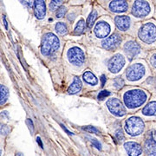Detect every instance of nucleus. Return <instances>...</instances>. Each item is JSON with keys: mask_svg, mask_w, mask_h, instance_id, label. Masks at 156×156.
Returning <instances> with one entry per match:
<instances>
[{"mask_svg": "<svg viewBox=\"0 0 156 156\" xmlns=\"http://www.w3.org/2000/svg\"><path fill=\"white\" fill-rule=\"evenodd\" d=\"M147 99V95L141 89H131L123 95L125 106L128 108H135L141 106Z\"/></svg>", "mask_w": 156, "mask_h": 156, "instance_id": "f257e3e1", "label": "nucleus"}, {"mask_svg": "<svg viewBox=\"0 0 156 156\" xmlns=\"http://www.w3.org/2000/svg\"><path fill=\"white\" fill-rule=\"evenodd\" d=\"M60 47L59 38L55 34L49 32L43 37L41 43V53L44 56H50L54 54Z\"/></svg>", "mask_w": 156, "mask_h": 156, "instance_id": "f03ea898", "label": "nucleus"}, {"mask_svg": "<svg viewBox=\"0 0 156 156\" xmlns=\"http://www.w3.org/2000/svg\"><path fill=\"white\" fill-rule=\"evenodd\" d=\"M139 38L145 44H150L156 41V25L153 23H146L139 30Z\"/></svg>", "mask_w": 156, "mask_h": 156, "instance_id": "7ed1b4c3", "label": "nucleus"}, {"mask_svg": "<svg viewBox=\"0 0 156 156\" xmlns=\"http://www.w3.org/2000/svg\"><path fill=\"white\" fill-rule=\"evenodd\" d=\"M125 130L131 136H137L144 130L143 121L137 116H131L125 122Z\"/></svg>", "mask_w": 156, "mask_h": 156, "instance_id": "20e7f679", "label": "nucleus"}, {"mask_svg": "<svg viewBox=\"0 0 156 156\" xmlns=\"http://www.w3.org/2000/svg\"><path fill=\"white\" fill-rule=\"evenodd\" d=\"M146 73L145 66L141 63H134L127 69L126 77L128 81L135 82L144 76Z\"/></svg>", "mask_w": 156, "mask_h": 156, "instance_id": "39448f33", "label": "nucleus"}, {"mask_svg": "<svg viewBox=\"0 0 156 156\" xmlns=\"http://www.w3.org/2000/svg\"><path fill=\"white\" fill-rule=\"evenodd\" d=\"M69 62L76 66H81L85 62V55L83 51L78 47H72L67 52Z\"/></svg>", "mask_w": 156, "mask_h": 156, "instance_id": "423d86ee", "label": "nucleus"}, {"mask_svg": "<svg viewBox=\"0 0 156 156\" xmlns=\"http://www.w3.org/2000/svg\"><path fill=\"white\" fill-rule=\"evenodd\" d=\"M150 11V5L147 1H135L132 6V14L136 17H147Z\"/></svg>", "mask_w": 156, "mask_h": 156, "instance_id": "0eeeda50", "label": "nucleus"}, {"mask_svg": "<svg viewBox=\"0 0 156 156\" xmlns=\"http://www.w3.org/2000/svg\"><path fill=\"white\" fill-rule=\"evenodd\" d=\"M107 107L108 110L111 112L114 115L118 117H122L126 115V109L123 106L122 101L117 98H112L107 101Z\"/></svg>", "mask_w": 156, "mask_h": 156, "instance_id": "6e6552de", "label": "nucleus"}, {"mask_svg": "<svg viewBox=\"0 0 156 156\" xmlns=\"http://www.w3.org/2000/svg\"><path fill=\"white\" fill-rule=\"evenodd\" d=\"M156 132L151 130L148 132L145 140L144 150L147 156H156Z\"/></svg>", "mask_w": 156, "mask_h": 156, "instance_id": "1a4fd4ad", "label": "nucleus"}, {"mask_svg": "<svg viewBox=\"0 0 156 156\" xmlns=\"http://www.w3.org/2000/svg\"><path fill=\"white\" fill-rule=\"evenodd\" d=\"M125 64V58L121 54H116L109 59L108 62V68L112 73H118Z\"/></svg>", "mask_w": 156, "mask_h": 156, "instance_id": "9d476101", "label": "nucleus"}, {"mask_svg": "<svg viewBox=\"0 0 156 156\" xmlns=\"http://www.w3.org/2000/svg\"><path fill=\"white\" fill-rule=\"evenodd\" d=\"M122 43V37L119 34L115 33L102 41V47L108 50H112L119 47Z\"/></svg>", "mask_w": 156, "mask_h": 156, "instance_id": "9b49d317", "label": "nucleus"}, {"mask_svg": "<svg viewBox=\"0 0 156 156\" xmlns=\"http://www.w3.org/2000/svg\"><path fill=\"white\" fill-rule=\"evenodd\" d=\"M124 51L128 55L129 59H132L133 57L139 55L140 52V47L136 42L128 41L124 44Z\"/></svg>", "mask_w": 156, "mask_h": 156, "instance_id": "f8f14e48", "label": "nucleus"}, {"mask_svg": "<svg viewBox=\"0 0 156 156\" xmlns=\"http://www.w3.org/2000/svg\"><path fill=\"white\" fill-rule=\"evenodd\" d=\"M94 31H95V36L97 37L103 38V37H108V35L110 32V26L108 23L101 21L95 24Z\"/></svg>", "mask_w": 156, "mask_h": 156, "instance_id": "ddd939ff", "label": "nucleus"}, {"mask_svg": "<svg viewBox=\"0 0 156 156\" xmlns=\"http://www.w3.org/2000/svg\"><path fill=\"white\" fill-rule=\"evenodd\" d=\"M124 148L127 151L128 156H140L142 152V147L137 142L128 141L124 143Z\"/></svg>", "mask_w": 156, "mask_h": 156, "instance_id": "4468645a", "label": "nucleus"}, {"mask_svg": "<svg viewBox=\"0 0 156 156\" xmlns=\"http://www.w3.org/2000/svg\"><path fill=\"white\" fill-rule=\"evenodd\" d=\"M34 13H35V17L38 19L44 18L46 15V5L44 1L43 0L34 1Z\"/></svg>", "mask_w": 156, "mask_h": 156, "instance_id": "2eb2a0df", "label": "nucleus"}, {"mask_svg": "<svg viewBox=\"0 0 156 156\" xmlns=\"http://www.w3.org/2000/svg\"><path fill=\"white\" fill-rule=\"evenodd\" d=\"M116 27L122 31H125L130 27V18L127 16H116L115 18Z\"/></svg>", "mask_w": 156, "mask_h": 156, "instance_id": "dca6fc26", "label": "nucleus"}, {"mask_svg": "<svg viewBox=\"0 0 156 156\" xmlns=\"http://www.w3.org/2000/svg\"><path fill=\"white\" fill-rule=\"evenodd\" d=\"M128 3L124 0H115L111 1L109 4V9L110 11L114 12H124L128 10Z\"/></svg>", "mask_w": 156, "mask_h": 156, "instance_id": "f3484780", "label": "nucleus"}, {"mask_svg": "<svg viewBox=\"0 0 156 156\" xmlns=\"http://www.w3.org/2000/svg\"><path fill=\"white\" fill-rule=\"evenodd\" d=\"M82 86H83V84H82V82H81L80 78L76 76V77H74V81H73L72 83L70 84L69 87L68 88V93L69 95L76 94V93H78L81 90Z\"/></svg>", "mask_w": 156, "mask_h": 156, "instance_id": "a211bd4d", "label": "nucleus"}, {"mask_svg": "<svg viewBox=\"0 0 156 156\" xmlns=\"http://www.w3.org/2000/svg\"><path fill=\"white\" fill-rule=\"evenodd\" d=\"M142 114L146 116H154L156 115V101H150L142 109Z\"/></svg>", "mask_w": 156, "mask_h": 156, "instance_id": "6ab92c4d", "label": "nucleus"}, {"mask_svg": "<svg viewBox=\"0 0 156 156\" xmlns=\"http://www.w3.org/2000/svg\"><path fill=\"white\" fill-rule=\"evenodd\" d=\"M83 78L87 83L90 84V85H96L98 83V79L96 78V76L93 73L90 71H86L85 73H83Z\"/></svg>", "mask_w": 156, "mask_h": 156, "instance_id": "aec40b11", "label": "nucleus"}, {"mask_svg": "<svg viewBox=\"0 0 156 156\" xmlns=\"http://www.w3.org/2000/svg\"><path fill=\"white\" fill-rule=\"evenodd\" d=\"M9 97V89L6 88L5 85L0 86V104L3 105L6 102Z\"/></svg>", "mask_w": 156, "mask_h": 156, "instance_id": "412c9836", "label": "nucleus"}, {"mask_svg": "<svg viewBox=\"0 0 156 156\" xmlns=\"http://www.w3.org/2000/svg\"><path fill=\"white\" fill-rule=\"evenodd\" d=\"M55 29H56V32L58 34H60V35H65L68 32L67 25L62 22L57 23L56 24V26H55Z\"/></svg>", "mask_w": 156, "mask_h": 156, "instance_id": "4be33fe9", "label": "nucleus"}, {"mask_svg": "<svg viewBox=\"0 0 156 156\" xmlns=\"http://www.w3.org/2000/svg\"><path fill=\"white\" fill-rule=\"evenodd\" d=\"M84 30H85V22H84V20L81 19L76 23V26L74 30V34L81 35V34H83L84 32Z\"/></svg>", "mask_w": 156, "mask_h": 156, "instance_id": "5701e85b", "label": "nucleus"}, {"mask_svg": "<svg viewBox=\"0 0 156 156\" xmlns=\"http://www.w3.org/2000/svg\"><path fill=\"white\" fill-rule=\"evenodd\" d=\"M96 18H97V11H93L89 14V17L87 19V27L88 28L90 29L93 26V24H94V23H95Z\"/></svg>", "mask_w": 156, "mask_h": 156, "instance_id": "b1692460", "label": "nucleus"}, {"mask_svg": "<svg viewBox=\"0 0 156 156\" xmlns=\"http://www.w3.org/2000/svg\"><path fill=\"white\" fill-rule=\"evenodd\" d=\"M113 85H114V87L116 88V89H122L123 86H124V81H123L122 78L121 77L115 78V79L113 80Z\"/></svg>", "mask_w": 156, "mask_h": 156, "instance_id": "393cba45", "label": "nucleus"}, {"mask_svg": "<svg viewBox=\"0 0 156 156\" xmlns=\"http://www.w3.org/2000/svg\"><path fill=\"white\" fill-rule=\"evenodd\" d=\"M62 4V1L61 0H58V1H56V0H52V1H50V11H55L56 9H57V7L59 8L60 5H61Z\"/></svg>", "mask_w": 156, "mask_h": 156, "instance_id": "a878e982", "label": "nucleus"}, {"mask_svg": "<svg viewBox=\"0 0 156 156\" xmlns=\"http://www.w3.org/2000/svg\"><path fill=\"white\" fill-rule=\"evenodd\" d=\"M66 12H67V8L65 6H60L56 11V17H59V18L62 17L65 15Z\"/></svg>", "mask_w": 156, "mask_h": 156, "instance_id": "bb28decb", "label": "nucleus"}, {"mask_svg": "<svg viewBox=\"0 0 156 156\" xmlns=\"http://www.w3.org/2000/svg\"><path fill=\"white\" fill-rule=\"evenodd\" d=\"M109 95H110V92L109 91H108V90H102V91L99 92V94L97 95V98H98V100L100 101L104 100L107 96H108Z\"/></svg>", "mask_w": 156, "mask_h": 156, "instance_id": "cd10ccee", "label": "nucleus"}, {"mask_svg": "<svg viewBox=\"0 0 156 156\" xmlns=\"http://www.w3.org/2000/svg\"><path fill=\"white\" fill-rule=\"evenodd\" d=\"M83 130L89 132V133H92V134H99V130L97 128H95V127H92V126H87V127H83Z\"/></svg>", "mask_w": 156, "mask_h": 156, "instance_id": "c85d7f7f", "label": "nucleus"}, {"mask_svg": "<svg viewBox=\"0 0 156 156\" xmlns=\"http://www.w3.org/2000/svg\"><path fill=\"white\" fill-rule=\"evenodd\" d=\"M115 138H116L117 140H119V141H122V140H124V134H123L122 129H118V130H116L115 133Z\"/></svg>", "mask_w": 156, "mask_h": 156, "instance_id": "c756f323", "label": "nucleus"}, {"mask_svg": "<svg viewBox=\"0 0 156 156\" xmlns=\"http://www.w3.org/2000/svg\"><path fill=\"white\" fill-rule=\"evenodd\" d=\"M11 132V128H9L7 125H1V134L6 135Z\"/></svg>", "mask_w": 156, "mask_h": 156, "instance_id": "7c9ffc66", "label": "nucleus"}, {"mask_svg": "<svg viewBox=\"0 0 156 156\" xmlns=\"http://www.w3.org/2000/svg\"><path fill=\"white\" fill-rule=\"evenodd\" d=\"M89 140H90L91 143L95 146V147H96V148H97V149H99V150L101 149V143L98 141V140H96L95 139H93V138H89Z\"/></svg>", "mask_w": 156, "mask_h": 156, "instance_id": "2f4dec72", "label": "nucleus"}, {"mask_svg": "<svg viewBox=\"0 0 156 156\" xmlns=\"http://www.w3.org/2000/svg\"><path fill=\"white\" fill-rule=\"evenodd\" d=\"M27 124H28L29 128L30 129V132H31V133H33L34 126H33V123H32V121H31L30 119H28V120H27Z\"/></svg>", "mask_w": 156, "mask_h": 156, "instance_id": "473e14b6", "label": "nucleus"}, {"mask_svg": "<svg viewBox=\"0 0 156 156\" xmlns=\"http://www.w3.org/2000/svg\"><path fill=\"white\" fill-rule=\"evenodd\" d=\"M151 64L153 65V67H154L156 69V54L153 55L151 57Z\"/></svg>", "mask_w": 156, "mask_h": 156, "instance_id": "72a5a7b5", "label": "nucleus"}, {"mask_svg": "<svg viewBox=\"0 0 156 156\" xmlns=\"http://www.w3.org/2000/svg\"><path fill=\"white\" fill-rule=\"evenodd\" d=\"M101 86H104V84L106 83V76H105V75H102L101 76Z\"/></svg>", "mask_w": 156, "mask_h": 156, "instance_id": "f704fd0d", "label": "nucleus"}, {"mask_svg": "<svg viewBox=\"0 0 156 156\" xmlns=\"http://www.w3.org/2000/svg\"><path fill=\"white\" fill-rule=\"evenodd\" d=\"M61 126H62V129H63V130H64V131H65V132H66L68 134H69V135H73V134H74L72 132H69L67 128H65V126H64V125H61Z\"/></svg>", "mask_w": 156, "mask_h": 156, "instance_id": "c9c22d12", "label": "nucleus"}, {"mask_svg": "<svg viewBox=\"0 0 156 156\" xmlns=\"http://www.w3.org/2000/svg\"><path fill=\"white\" fill-rule=\"evenodd\" d=\"M37 143L39 144V146H40L42 148H44V145H43V143H42V140H41V138H40V137H37Z\"/></svg>", "mask_w": 156, "mask_h": 156, "instance_id": "e433bc0d", "label": "nucleus"}, {"mask_svg": "<svg viewBox=\"0 0 156 156\" xmlns=\"http://www.w3.org/2000/svg\"><path fill=\"white\" fill-rule=\"evenodd\" d=\"M3 20H4V24H5V29L6 30H8V24H7V21H6L5 16H4V17H3Z\"/></svg>", "mask_w": 156, "mask_h": 156, "instance_id": "4c0bfd02", "label": "nucleus"}, {"mask_svg": "<svg viewBox=\"0 0 156 156\" xmlns=\"http://www.w3.org/2000/svg\"><path fill=\"white\" fill-rule=\"evenodd\" d=\"M16 156H23V154L22 153H17V154H16Z\"/></svg>", "mask_w": 156, "mask_h": 156, "instance_id": "58836bf2", "label": "nucleus"}]
</instances>
